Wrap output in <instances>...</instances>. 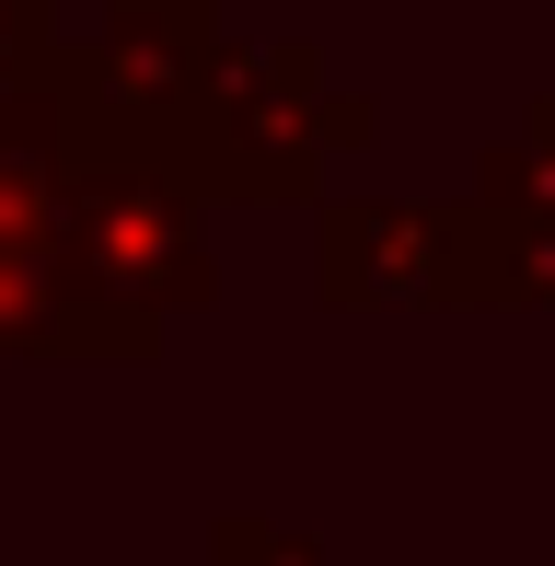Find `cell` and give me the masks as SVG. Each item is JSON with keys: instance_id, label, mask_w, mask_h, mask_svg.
Segmentation results:
<instances>
[{"instance_id": "1", "label": "cell", "mask_w": 555, "mask_h": 566, "mask_svg": "<svg viewBox=\"0 0 555 566\" xmlns=\"http://www.w3.org/2000/svg\"><path fill=\"white\" fill-rule=\"evenodd\" d=\"M197 186H174L150 150H116L93 163L70 139L59 163V209H46V266L70 277L105 313H174V301L209 290V254H197Z\"/></svg>"}, {"instance_id": "2", "label": "cell", "mask_w": 555, "mask_h": 566, "mask_svg": "<svg viewBox=\"0 0 555 566\" xmlns=\"http://www.w3.org/2000/svg\"><path fill=\"white\" fill-rule=\"evenodd\" d=\"M324 290L336 301H440V290H486V277H474V243L451 209L359 197V209H324Z\"/></svg>"}, {"instance_id": "3", "label": "cell", "mask_w": 555, "mask_h": 566, "mask_svg": "<svg viewBox=\"0 0 555 566\" xmlns=\"http://www.w3.org/2000/svg\"><path fill=\"white\" fill-rule=\"evenodd\" d=\"M197 82H209V12L174 0V12H116L93 82H70V93H82V116L116 105V127H174L197 105Z\"/></svg>"}, {"instance_id": "4", "label": "cell", "mask_w": 555, "mask_h": 566, "mask_svg": "<svg viewBox=\"0 0 555 566\" xmlns=\"http://www.w3.org/2000/svg\"><path fill=\"white\" fill-rule=\"evenodd\" d=\"M474 197H486V209H555V105H533V127L474 174Z\"/></svg>"}, {"instance_id": "5", "label": "cell", "mask_w": 555, "mask_h": 566, "mask_svg": "<svg viewBox=\"0 0 555 566\" xmlns=\"http://www.w3.org/2000/svg\"><path fill=\"white\" fill-rule=\"evenodd\" d=\"M220 566H324V555L290 544V532H266V521H232L220 532Z\"/></svg>"}, {"instance_id": "6", "label": "cell", "mask_w": 555, "mask_h": 566, "mask_svg": "<svg viewBox=\"0 0 555 566\" xmlns=\"http://www.w3.org/2000/svg\"><path fill=\"white\" fill-rule=\"evenodd\" d=\"M12 70H46V12L35 0H0V82Z\"/></svg>"}]
</instances>
